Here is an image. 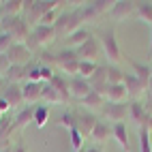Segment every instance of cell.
Wrapping results in <instances>:
<instances>
[{"mask_svg":"<svg viewBox=\"0 0 152 152\" xmlns=\"http://www.w3.org/2000/svg\"><path fill=\"white\" fill-rule=\"evenodd\" d=\"M105 71H107V84H109V86H114V84H122L124 73H122V71H120L116 64H107Z\"/></svg>","mask_w":152,"mask_h":152,"instance_id":"f1b7e54d","label":"cell"},{"mask_svg":"<svg viewBox=\"0 0 152 152\" xmlns=\"http://www.w3.org/2000/svg\"><path fill=\"white\" fill-rule=\"evenodd\" d=\"M96 69L99 64L96 62H88V60H79V77H84V79H90L94 73H96Z\"/></svg>","mask_w":152,"mask_h":152,"instance_id":"f546056e","label":"cell"},{"mask_svg":"<svg viewBox=\"0 0 152 152\" xmlns=\"http://www.w3.org/2000/svg\"><path fill=\"white\" fill-rule=\"evenodd\" d=\"M30 2H32V0H7V2H0V19L22 15L30 7Z\"/></svg>","mask_w":152,"mask_h":152,"instance_id":"7c38bea8","label":"cell"},{"mask_svg":"<svg viewBox=\"0 0 152 152\" xmlns=\"http://www.w3.org/2000/svg\"><path fill=\"white\" fill-rule=\"evenodd\" d=\"M11 66H13V64H11V60H9V56H7V54H0V77H4Z\"/></svg>","mask_w":152,"mask_h":152,"instance_id":"8d00e7d4","label":"cell"},{"mask_svg":"<svg viewBox=\"0 0 152 152\" xmlns=\"http://www.w3.org/2000/svg\"><path fill=\"white\" fill-rule=\"evenodd\" d=\"M69 135H71V148H73V152L84 150V135L77 131V126H75V129H71V131H69Z\"/></svg>","mask_w":152,"mask_h":152,"instance_id":"d6a6232c","label":"cell"},{"mask_svg":"<svg viewBox=\"0 0 152 152\" xmlns=\"http://www.w3.org/2000/svg\"><path fill=\"white\" fill-rule=\"evenodd\" d=\"M43 86H45V84H34V82H26V84L22 86V94H24V101H26L28 105H34V103L41 101V96H43Z\"/></svg>","mask_w":152,"mask_h":152,"instance_id":"d6986e66","label":"cell"},{"mask_svg":"<svg viewBox=\"0 0 152 152\" xmlns=\"http://www.w3.org/2000/svg\"><path fill=\"white\" fill-rule=\"evenodd\" d=\"M58 4H62V2H56V0H43V2H30V7L24 11V19L30 24V26H39V22H41V17L49 11H54V9Z\"/></svg>","mask_w":152,"mask_h":152,"instance_id":"277c9868","label":"cell"},{"mask_svg":"<svg viewBox=\"0 0 152 152\" xmlns=\"http://www.w3.org/2000/svg\"><path fill=\"white\" fill-rule=\"evenodd\" d=\"M28 66H11V69H9V73L4 75V79H7V84H17L19 86V82H24V79H26V82H28Z\"/></svg>","mask_w":152,"mask_h":152,"instance_id":"cb8c5ba5","label":"cell"},{"mask_svg":"<svg viewBox=\"0 0 152 152\" xmlns=\"http://www.w3.org/2000/svg\"><path fill=\"white\" fill-rule=\"evenodd\" d=\"M146 96H148V103H146V107L152 111V82H150V86H148V92H146Z\"/></svg>","mask_w":152,"mask_h":152,"instance_id":"74e56055","label":"cell"},{"mask_svg":"<svg viewBox=\"0 0 152 152\" xmlns=\"http://www.w3.org/2000/svg\"><path fill=\"white\" fill-rule=\"evenodd\" d=\"M49 84H52V86L58 90V94L62 96V103H64V105H69L71 101H73V99H71V92H69V79H66L62 73H56V75L52 77V82H49Z\"/></svg>","mask_w":152,"mask_h":152,"instance_id":"44dd1931","label":"cell"},{"mask_svg":"<svg viewBox=\"0 0 152 152\" xmlns=\"http://www.w3.org/2000/svg\"><path fill=\"white\" fill-rule=\"evenodd\" d=\"M2 96L7 103H9V107H19L24 103V94H22V86H17V84H7V88L2 90Z\"/></svg>","mask_w":152,"mask_h":152,"instance_id":"ac0fdd59","label":"cell"},{"mask_svg":"<svg viewBox=\"0 0 152 152\" xmlns=\"http://www.w3.org/2000/svg\"><path fill=\"white\" fill-rule=\"evenodd\" d=\"M0 24H2V19H0Z\"/></svg>","mask_w":152,"mask_h":152,"instance_id":"f6af8a7d","label":"cell"},{"mask_svg":"<svg viewBox=\"0 0 152 152\" xmlns=\"http://www.w3.org/2000/svg\"><path fill=\"white\" fill-rule=\"evenodd\" d=\"M101 94H103V99L107 101V103H126V99H129V92H126L124 84H114V86H107Z\"/></svg>","mask_w":152,"mask_h":152,"instance_id":"e0dca14e","label":"cell"},{"mask_svg":"<svg viewBox=\"0 0 152 152\" xmlns=\"http://www.w3.org/2000/svg\"><path fill=\"white\" fill-rule=\"evenodd\" d=\"M28 124H34V105H26L24 109H19L17 116L13 118V122H11V129L13 131H22Z\"/></svg>","mask_w":152,"mask_h":152,"instance_id":"2e32d148","label":"cell"},{"mask_svg":"<svg viewBox=\"0 0 152 152\" xmlns=\"http://www.w3.org/2000/svg\"><path fill=\"white\" fill-rule=\"evenodd\" d=\"M41 101H43L45 105H56V103L64 105V103H62V96L58 94V90H56L52 84H45V86H43V96H41Z\"/></svg>","mask_w":152,"mask_h":152,"instance_id":"4316f807","label":"cell"},{"mask_svg":"<svg viewBox=\"0 0 152 152\" xmlns=\"http://www.w3.org/2000/svg\"><path fill=\"white\" fill-rule=\"evenodd\" d=\"M135 15L141 19V22H146V24L152 26V2H137Z\"/></svg>","mask_w":152,"mask_h":152,"instance_id":"83f0119b","label":"cell"},{"mask_svg":"<svg viewBox=\"0 0 152 152\" xmlns=\"http://www.w3.org/2000/svg\"><path fill=\"white\" fill-rule=\"evenodd\" d=\"M13 43H15L13 37L9 34V32H2V30H0V54H7L9 47H11Z\"/></svg>","mask_w":152,"mask_h":152,"instance_id":"e575fe53","label":"cell"},{"mask_svg":"<svg viewBox=\"0 0 152 152\" xmlns=\"http://www.w3.org/2000/svg\"><path fill=\"white\" fill-rule=\"evenodd\" d=\"M137 11V2H133V0H118V2H114V7H111L109 15L116 19V22H124L126 17H131Z\"/></svg>","mask_w":152,"mask_h":152,"instance_id":"4fadbf2b","label":"cell"},{"mask_svg":"<svg viewBox=\"0 0 152 152\" xmlns=\"http://www.w3.org/2000/svg\"><path fill=\"white\" fill-rule=\"evenodd\" d=\"M73 116H75V126H77V131H79V133H82L84 137H90V133H92L94 124L99 122V120L94 118V114H92V111H88V109L75 107Z\"/></svg>","mask_w":152,"mask_h":152,"instance_id":"52a82bcc","label":"cell"},{"mask_svg":"<svg viewBox=\"0 0 152 152\" xmlns=\"http://www.w3.org/2000/svg\"><path fill=\"white\" fill-rule=\"evenodd\" d=\"M101 49L105 52L107 60L111 64H118L120 60H122V54H120V45L116 41V32H114V28H109L103 32V37H101Z\"/></svg>","mask_w":152,"mask_h":152,"instance_id":"5b68a950","label":"cell"},{"mask_svg":"<svg viewBox=\"0 0 152 152\" xmlns=\"http://www.w3.org/2000/svg\"><path fill=\"white\" fill-rule=\"evenodd\" d=\"M84 152H101V150H99V148H86Z\"/></svg>","mask_w":152,"mask_h":152,"instance_id":"b9f144b4","label":"cell"},{"mask_svg":"<svg viewBox=\"0 0 152 152\" xmlns=\"http://www.w3.org/2000/svg\"><path fill=\"white\" fill-rule=\"evenodd\" d=\"M66 79H69V92H71V99L73 101H82V99H86L90 92H92V86H90L88 79L79 77V75L66 77Z\"/></svg>","mask_w":152,"mask_h":152,"instance_id":"9c48e42d","label":"cell"},{"mask_svg":"<svg viewBox=\"0 0 152 152\" xmlns=\"http://www.w3.org/2000/svg\"><path fill=\"white\" fill-rule=\"evenodd\" d=\"M7 88V79L4 77H0V94H2V90Z\"/></svg>","mask_w":152,"mask_h":152,"instance_id":"ab89813d","label":"cell"},{"mask_svg":"<svg viewBox=\"0 0 152 152\" xmlns=\"http://www.w3.org/2000/svg\"><path fill=\"white\" fill-rule=\"evenodd\" d=\"M84 24H86V17H84V11H82V4H79L75 11H69V13H62V15H60L58 22L54 24V28H56L58 34L69 37V34L77 32L79 28H84Z\"/></svg>","mask_w":152,"mask_h":152,"instance_id":"6da1fadb","label":"cell"},{"mask_svg":"<svg viewBox=\"0 0 152 152\" xmlns=\"http://www.w3.org/2000/svg\"><path fill=\"white\" fill-rule=\"evenodd\" d=\"M122 84L126 88V92H129V99H133V101H139L141 96H144L148 92V86L141 82V79L133 73V71H126L124 77H122Z\"/></svg>","mask_w":152,"mask_h":152,"instance_id":"8992f818","label":"cell"},{"mask_svg":"<svg viewBox=\"0 0 152 152\" xmlns=\"http://www.w3.org/2000/svg\"><path fill=\"white\" fill-rule=\"evenodd\" d=\"M58 124L62 126V129H66V131H71V129H75V116H73V111H64L62 116H60V120H58Z\"/></svg>","mask_w":152,"mask_h":152,"instance_id":"836d02e7","label":"cell"},{"mask_svg":"<svg viewBox=\"0 0 152 152\" xmlns=\"http://www.w3.org/2000/svg\"><path fill=\"white\" fill-rule=\"evenodd\" d=\"M0 30H2V32H9V34L13 37L15 43H24L32 28H30V24L26 22L22 15H17V17H2Z\"/></svg>","mask_w":152,"mask_h":152,"instance_id":"7a4b0ae2","label":"cell"},{"mask_svg":"<svg viewBox=\"0 0 152 152\" xmlns=\"http://www.w3.org/2000/svg\"><path fill=\"white\" fill-rule=\"evenodd\" d=\"M150 71H152V66H150Z\"/></svg>","mask_w":152,"mask_h":152,"instance_id":"bcb514c9","label":"cell"},{"mask_svg":"<svg viewBox=\"0 0 152 152\" xmlns=\"http://www.w3.org/2000/svg\"><path fill=\"white\" fill-rule=\"evenodd\" d=\"M58 9H54V11H49V13H45L43 17H41V22H39V26H54L56 22H58Z\"/></svg>","mask_w":152,"mask_h":152,"instance_id":"d590c367","label":"cell"},{"mask_svg":"<svg viewBox=\"0 0 152 152\" xmlns=\"http://www.w3.org/2000/svg\"><path fill=\"white\" fill-rule=\"evenodd\" d=\"M109 137H114V131H111V126L107 122H99L94 124L92 133H90V139L94 141V144H105V141H109Z\"/></svg>","mask_w":152,"mask_h":152,"instance_id":"ffe728a7","label":"cell"},{"mask_svg":"<svg viewBox=\"0 0 152 152\" xmlns=\"http://www.w3.org/2000/svg\"><path fill=\"white\" fill-rule=\"evenodd\" d=\"M137 137H139V152H152L150 144V133L146 129H137Z\"/></svg>","mask_w":152,"mask_h":152,"instance_id":"1f68e13d","label":"cell"},{"mask_svg":"<svg viewBox=\"0 0 152 152\" xmlns=\"http://www.w3.org/2000/svg\"><path fill=\"white\" fill-rule=\"evenodd\" d=\"M9 60H11V64L15 66H26L30 62V58H32V52L24 45V43H13L11 47H9V52H7Z\"/></svg>","mask_w":152,"mask_h":152,"instance_id":"8fae6325","label":"cell"},{"mask_svg":"<svg viewBox=\"0 0 152 152\" xmlns=\"http://www.w3.org/2000/svg\"><path fill=\"white\" fill-rule=\"evenodd\" d=\"M101 114H103L105 120H109V122H124L126 116H129V103H107L105 101V105L101 107Z\"/></svg>","mask_w":152,"mask_h":152,"instance_id":"ba28073f","label":"cell"},{"mask_svg":"<svg viewBox=\"0 0 152 152\" xmlns=\"http://www.w3.org/2000/svg\"><path fill=\"white\" fill-rule=\"evenodd\" d=\"M90 37H92V34H90V32H88L86 28H79L77 32L69 34V37L64 39V43H66V49H77L79 45H84V43L88 41Z\"/></svg>","mask_w":152,"mask_h":152,"instance_id":"603a6c76","label":"cell"},{"mask_svg":"<svg viewBox=\"0 0 152 152\" xmlns=\"http://www.w3.org/2000/svg\"><path fill=\"white\" fill-rule=\"evenodd\" d=\"M79 103H82V107H84V109L92 111V109H101V107H103V105H105V99H103V94H101V92L92 90V92H90L86 99H82Z\"/></svg>","mask_w":152,"mask_h":152,"instance_id":"d4e9b609","label":"cell"},{"mask_svg":"<svg viewBox=\"0 0 152 152\" xmlns=\"http://www.w3.org/2000/svg\"><path fill=\"white\" fill-rule=\"evenodd\" d=\"M150 114H152V111L141 103V101H131V103H129V118L137 124V129L139 126H146Z\"/></svg>","mask_w":152,"mask_h":152,"instance_id":"5bb4252c","label":"cell"},{"mask_svg":"<svg viewBox=\"0 0 152 152\" xmlns=\"http://www.w3.org/2000/svg\"><path fill=\"white\" fill-rule=\"evenodd\" d=\"M75 54L79 60H88V62H96V58L101 54V41H96L94 37H90L84 45H79L75 49Z\"/></svg>","mask_w":152,"mask_h":152,"instance_id":"30bf717a","label":"cell"},{"mask_svg":"<svg viewBox=\"0 0 152 152\" xmlns=\"http://www.w3.org/2000/svg\"><path fill=\"white\" fill-rule=\"evenodd\" d=\"M56 69L69 77L79 75V58L75 54V49H62V52H58L56 54Z\"/></svg>","mask_w":152,"mask_h":152,"instance_id":"3957f363","label":"cell"},{"mask_svg":"<svg viewBox=\"0 0 152 152\" xmlns=\"http://www.w3.org/2000/svg\"><path fill=\"white\" fill-rule=\"evenodd\" d=\"M129 62H131V66H133V73H135L146 86H150V82H152V71H150V66L137 62V60H133V58H129Z\"/></svg>","mask_w":152,"mask_h":152,"instance_id":"484cf974","label":"cell"},{"mask_svg":"<svg viewBox=\"0 0 152 152\" xmlns=\"http://www.w3.org/2000/svg\"><path fill=\"white\" fill-rule=\"evenodd\" d=\"M30 34L34 37V41H37L39 47H47V45H52V43L56 41V37H58V32H56V28H54V26H34Z\"/></svg>","mask_w":152,"mask_h":152,"instance_id":"9a60e30c","label":"cell"},{"mask_svg":"<svg viewBox=\"0 0 152 152\" xmlns=\"http://www.w3.org/2000/svg\"><path fill=\"white\" fill-rule=\"evenodd\" d=\"M47 118H49V111L45 105H34V124L39 129H43L47 124Z\"/></svg>","mask_w":152,"mask_h":152,"instance_id":"4dcf8cb0","label":"cell"},{"mask_svg":"<svg viewBox=\"0 0 152 152\" xmlns=\"http://www.w3.org/2000/svg\"><path fill=\"white\" fill-rule=\"evenodd\" d=\"M77 152H84V150H77Z\"/></svg>","mask_w":152,"mask_h":152,"instance_id":"ee69618b","label":"cell"},{"mask_svg":"<svg viewBox=\"0 0 152 152\" xmlns=\"http://www.w3.org/2000/svg\"><path fill=\"white\" fill-rule=\"evenodd\" d=\"M13 150H15V152H28V148H26L24 144H17V146H15Z\"/></svg>","mask_w":152,"mask_h":152,"instance_id":"f35d334b","label":"cell"},{"mask_svg":"<svg viewBox=\"0 0 152 152\" xmlns=\"http://www.w3.org/2000/svg\"><path fill=\"white\" fill-rule=\"evenodd\" d=\"M148 56H152V26H150V47H148Z\"/></svg>","mask_w":152,"mask_h":152,"instance_id":"60d3db41","label":"cell"},{"mask_svg":"<svg viewBox=\"0 0 152 152\" xmlns=\"http://www.w3.org/2000/svg\"><path fill=\"white\" fill-rule=\"evenodd\" d=\"M0 152H15V150H13L11 146H9V148H4V150H0Z\"/></svg>","mask_w":152,"mask_h":152,"instance_id":"7bdbcfd3","label":"cell"},{"mask_svg":"<svg viewBox=\"0 0 152 152\" xmlns=\"http://www.w3.org/2000/svg\"><path fill=\"white\" fill-rule=\"evenodd\" d=\"M111 131H114V139L120 144V148H122L124 152H131V144H129V129H126V122H118L111 126Z\"/></svg>","mask_w":152,"mask_h":152,"instance_id":"7402d4cb","label":"cell"}]
</instances>
